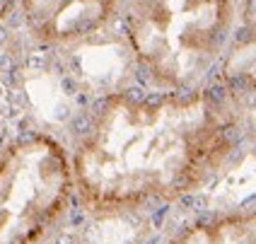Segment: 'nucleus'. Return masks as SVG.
<instances>
[{"mask_svg": "<svg viewBox=\"0 0 256 244\" xmlns=\"http://www.w3.org/2000/svg\"><path fill=\"white\" fill-rule=\"evenodd\" d=\"M14 10H20V0H0V22L8 20Z\"/></svg>", "mask_w": 256, "mask_h": 244, "instance_id": "0eeeda50", "label": "nucleus"}, {"mask_svg": "<svg viewBox=\"0 0 256 244\" xmlns=\"http://www.w3.org/2000/svg\"><path fill=\"white\" fill-rule=\"evenodd\" d=\"M234 148L218 85L162 94L118 90L87 112L70 150L75 188L97 210H124L200 186Z\"/></svg>", "mask_w": 256, "mask_h": 244, "instance_id": "f257e3e1", "label": "nucleus"}, {"mask_svg": "<svg viewBox=\"0 0 256 244\" xmlns=\"http://www.w3.org/2000/svg\"><path fill=\"white\" fill-rule=\"evenodd\" d=\"M124 0H20L22 24L42 48H78L114 27Z\"/></svg>", "mask_w": 256, "mask_h": 244, "instance_id": "20e7f679", "label": "nucleus"}, {"mask_svg": "<svg viewBox=\"0 0 256 244\" xmlns=\"http://www.w3.org/2000/svg\"><path fill=\"white\" fill-rule=\"evenodd\" d=\"M75 188L70 152L46 133L0 150V244H39L66 213Z\"/></svg>", "mask_w": 256, "mask_h": 244, "instance_id": "7ed1b4c3", "label": "nucleus"}, {"mask_svg": "<svg viewBox=\"0 0 256 244\" xmlns=\"http://www.w3.org/2000/svg\"><path fill=\"white\" fill-rule=\"evenodd\" d=\"M240 0H124L116 17L136 82L162 94L213 87L237 27Z\"/></svg>", "mask_w": 256, "mask_h": 244, "instance_id": "f03ea898", "label": "nucleus"}, {"mask_svg": "<svg viewBox=\"0 0 256 244\" xmlns=\"http://www.w3.org/2000/svg\"><path fill=\"white\" fill-rule=\"evenodd\" d=\"M215 85L256 87V0H240L234 36Z\"/></svg>", "mask_w": 256, "mask_h": 244, "instance_id": "39448f33", "label": "nucleus"}, {"mask_svg": "<svg viewBox=\"0 0 256 244\" xmlns=\"http://www.w3.org/2000/svg\"><path fill=\"white\" fill-rule=\"evenodd\" d=\"M172 244H256V213L200 222L179 234Z\"/></svg>", "mask_w": 256, "mask_h": 244, "instance_id": "423d86ee", "label": "nucleus"}]
</instances>
